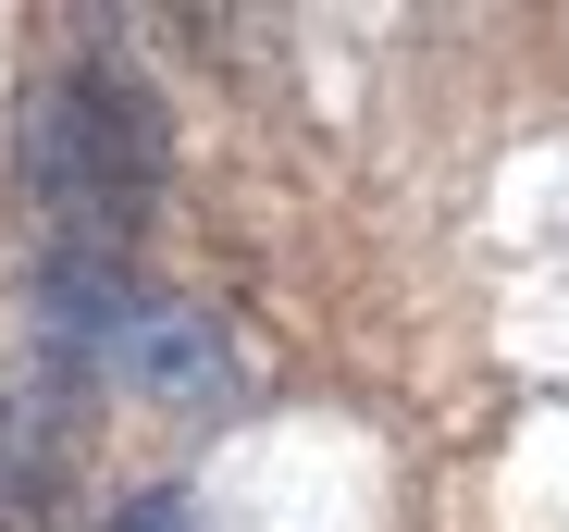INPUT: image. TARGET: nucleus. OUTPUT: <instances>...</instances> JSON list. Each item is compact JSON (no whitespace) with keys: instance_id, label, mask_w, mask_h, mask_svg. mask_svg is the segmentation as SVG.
Wrapping results in <instances>:
<instances>
[{"instance_id":"f257e3e1","label":"nucleus","mask_w":569,"mask_h":532,"mask_svg":"<svg viewBox=\"0 0 569 532\" xmlns=\"http://www.w3.org/2000/svg\"><path fill=\"white\" fill-rule=\"evenodd\" d=\"M26 173L62 223V260H100L149 223L161 199V100L112 62H74L62 87L26 100Z\"/></svg>"},{"instance_id":"f03ea898","label":"nucleus","mask_w":569,"mask_h":532,"mask_svg":"<svg viewBox=\"0 0 569 532\" xmlns=\"http://www.w3.org/2000/svg\"><path fill=\"white\" fill-rule=\"evenodd\" d=\"M100 372H112V384H137V397H161V409H211V397H223V334H211L199 310L137 298V310H124V334L100 347Z\"/></svg>"},{"instance_id":"7ed1b4c3","label":"nucleus","mask_w":569,"mask_h":532,"mask_svg":"<svg viewBox=\"0 0 569 532\" xmlns=\"http://www.w3.org/2000/svg\"><path fill=\"white\" fill-rule=\"evenodd\" d=\"M112 532H199V508H186V495H137Z\"/></svg>"}]
</instances>
